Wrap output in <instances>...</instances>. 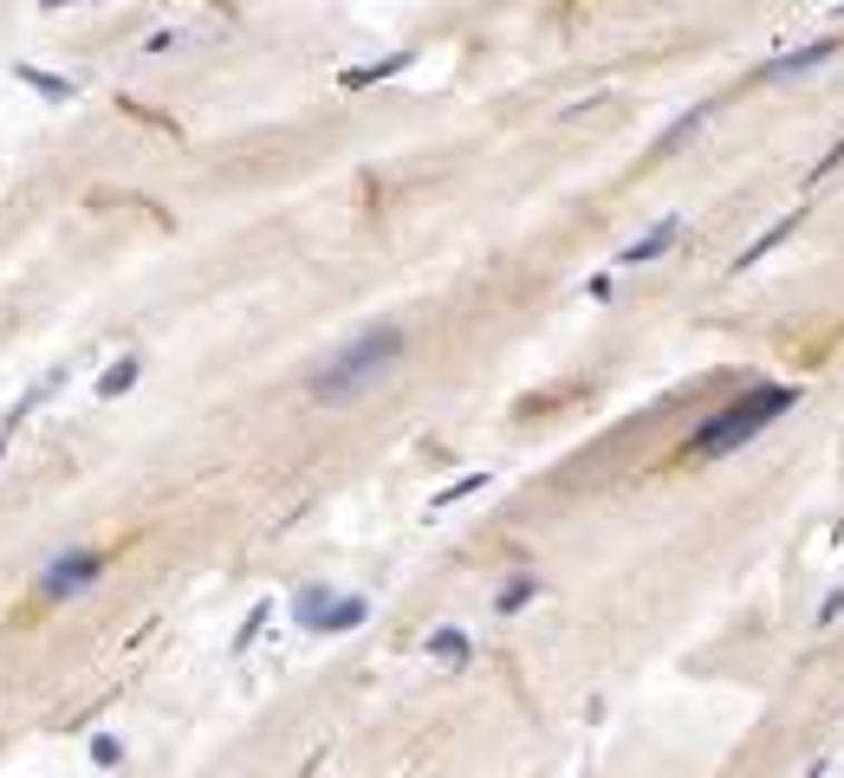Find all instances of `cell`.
I'll return each instance as SVG.
<instances>
[{
  "mask_svg": "<svg viewBox=\"0 0 844 778\" xmlns=\"http://www.w3.org/2000/svg\"><path fill=\"white\" fill-rule=\"evenodd\" d=\"M799 221H806V208H793L786 221H773L767 234H760V240H747V247H740V259H728V273H747V266H760V259H767L773 247H779V240H786V234H793Z\"/></svg>",
  "mask_w": 844,
  "mask_h": 778,
  "instance_id": "6",
  "label": "cell"
},
{
  "mask_svg": "<svg viewBox=\"0 0 844 778\" xmlns=\"http://www.w3.org/2000/svg\"><path fill=\"white\" fill-rule=\"evenodd\" d=\"M533 597H539V571H520V578H513V584L494 597V617H520Z\"/></svg>",
  "mask_w": 844,
  "mask_h": 778,
  "instance_id": "13",
  "label": "cell"
},
{
  "mask_svg": "<svg viewBox=\"0 0 844 778\" xmlns=\"http://www.w3.org/2000/svg\"><path fill=\"white\" fill-rule=\"evenodd\" d=\"M701 124H708V105H695L689 117H676V124H669V130H663V144H656V149H676V144H683V137H695V130H701Z\"/></svg>",
  "mask_w": 844,
  "mask_h": 778,
  "instance_id": "17",
  "label": "cell"
},
{
  "mask_svg": "<svg viewBox=\"0 0 844 778\" xmlns=\"http://www.w3.org/2000/svg\"><path fill=\"white\" fill-rule=\"evenodd\" d=\"M13 78H20V85H27V91H39V98H46V105H66V98H78V85H72V78L46 72V66H27V59H20V66H13Z\"/></svg>",
  "mask_w": 844,
  "mask_h": 778,
  "instance_id": "7",
  "label": "cell"
},
{
  "mask_svg": "<svg viewBox=\"0 0 844 778\" xmlns=\"http://www.w3.org/2000/svg\"><path fill=\"white\" fill-rule=\"evenodd\" d=\"M0 461H7V429H0Z\"/></svg>",
  "mask_w": 844,
  "mask_h": 778,
  "instance_id": "21",
  "label": "cell"
},
{
  "mask_svg": "<svg viewBox=\"0 0 844 778\" xmlns=\"http://www.w3.org/2000/svg\"><path fill=\"white\" fill-rule=\"evenodd\" d=\"M429 656H435V662H449V668H461L468 656H474V642H468V630H435V636H429Z\"/></svg>",
  "mask_w": 844,
  "mask_h": 778,
  "instance_id": "15",
  "label": "cell"
},
{
  "mask_svg": "<svg viewBox=\"0 0 844 778\" xmlns=\"http://www.w3.org/2000/svg\"><path fill=\"white\" fill-rule=\"evenodd\" d=\"M481 486H494V474L488 467H474V474H461V481H449L435 500H429V513H449V506H461V500H474Z\"/></svg>",
  "mask_w": 844,
  "mask_h": 778,
  "instance_id": "12",
  "label": "cell"
},
{
  "mask_svg": "<svg viewBox=\"0 0 844 778\" xmlns=\"http://www.w3.org/2000/svg\"><path fill=\"white\" fill-rule=\"evenodd\" d=\"M799 403V390L793 383H760V390H747V396H734L722 415H708L701 429L689 435V461H715V454H734V447H747L760 429H773L786 408Z\"/></svg>",
  "mask_w": 844,
  "mask_h": 778,
  "instance_id": "2",
  "label": "cell"
},
{
  "mask_svg": "<svg viewBox=\"0 0 844 778\" xmlns=\"http://www.w3.org/2000/svg\"><path fill=\"white\" fill-rule=\"evenodd\" d=\"M676 240H683V215H663V221L644 234V240H630V247L617 254V266H650V259H663Z\"/></svg>",
  "mask_w": 844,
  "mask_h": 778,
  "instance_id": "4",
  "label": "cell"
},
{
  "mask_svg": "<svg viewBox=\"0 0 844 778\" xmlns=\"http://www.w3.org/2000/svg\"><path fill=\"white\" fill-rule=\"evenodd\" d=\"M91 766H98V772H117V766H124V740H117V733H91Z\"/></svg>",
  "mask_w": 844,
  "mask_h": 778,
  "instance_id": "16",
  "label": "cell"
},
{
  "mask_svg": "<svg viewBox=\"0 0 844 778\" xmlns=\"http://www.w3.org/2000/svg\"><path fill=\"white\" fill-rule=\"evenodd\" d=\"M137 376H144V357H137V351H124L111 371L98 376V403H117V396H130V390H137Z\"/></svg>",
  "mask_w": 844,
  "mask_h": 778,
  "instance_id": "8",
  "label": "cell"
},
{
  "mask_svg": "<svg viewBox=\"0 0 844 778\" xmlns=\"http://www.w3.org/2000/svg\"><path fill=\"white\" fill-rule=\"evenodd\" d=\"M838 163H844V144H832V156H818V176H832Z\"/></svg>",
  "mask_w": 844,
  "mask_h": 778,
  "instance_id": "20",
  "label": "cell"
},
{
  "mask_svg": "<svg viewBox=\"0 0 844 778\" xmlns=\"http://www.w3.org/2000/svg\"><path fill=\"white\" fill-rule=\"evenodd\" d=\"M267 623H273V603H267V597H261V603H254V610H247V617H241V630H234L228 656H247V649H254V642H261V630H267Z\"/></svg>",
  "mask_w": 844,
  "mask_h": 778,
  "instance_id": "14",
  "label": "cell"
},
{
  "mask_svg": "<svg viewBox=\"0 0 844 778\" xmlns=\"http://www.w3.org/2000/svg\"><path fill=\"white\" fill-rule=\"evenodd\" d=\"M416 66V52H390V59H377V66H351L345 72V91H364V85H384V78L410 72Z\"/></svg>",
  "mask_w": 844,
  "mask_h": 778,
  "instance_id": "9",
  "label": "cell"
},
{
  "mask_svg": "<svg viewBox=\"0 0 844 778\" xmlns=\"http://www.w3.org/2000/svg\"><path fill=\"white\" fill-rule=\"evenodd\" d=\"M844 46L838 39H818V46H799V52H779L760 66V78H793V72H812V66H825V59H838Z\"/></svg>",
  "mask_w": 844,
  "mask_h": 778,
  "instance_id": "5",
  "label": "cell"
},
{
  "mask_svg": "<svg viewBox=\"0 0 844 778\" xmlns=\"http://www.w3.org/2000/svg\"><path fill=\"white\" fill-rule=\"evenodd\" d=\"M98 578H105V552L72 545V552L46 558V571H39V597H46V603H72V597H85Z\"/></svg>",
  "mask_w": 844,
  "mask_h": 778,
  "instance_id": "3",
  "label": "cell"
},
{
  "mask_svg": "<svg viewBox=\"0 0 844 778\" xmlns=\"http://www.w3.org/2000/svg\"><path fill=\"white\" fill-rule=\"evenodd\" d=\"M838 617H844V591H832V597H825V603H818V630H832Z\"/></svg>",
  "mask_w": 844,
  "mask_h": 778,
  "instance_id": "18",
  "label": "cell"
},
{
  "mask_svg": "<svg viewBox=\"0 0 844 778\" xmlns=\"http://www.w3.org/2000/svg\"><path fill=\"white\" fill-rule=\"evenodd\" d=\"M396 357H403V325H364L351 344H338V351L306 376V396L318 408H345V403H357L364 390H377V383L396 371Z\"/></svg>",
  "mask_w": 844,
  "mask_h": 778,
  "instance_id": "1",
  "label": "cell"
},
{
  "mask_svg": "<svg viewBox=\"0 0 844 778\" xmlns=\"http://www.w3.org/2000/svg\"><path fill=\"white\" fill-rule=\"evenodd\" d=\"M364 617H371V597H338V603L325 610V623H318L312 636H345V630H357Z\"/></svg>",
  "mask_w": 844,
  "mask_h": 778,
  "instance_id": "10",
  "label": "cell"
},
{
  "mask_svg": "<svg viewBox=\"0 0 844 778\" xmlns=\"http://www.w3.org/2000/svg\"><path fill=\"white\" fill-rule=\"evenodd\" d=\"M332 603H338V597H332V584H306V591L293 597V623H300V630H318Z\"/></svg>",
  "mask_w": 844,
  "mask_h": 778,
  "instance_id": "11",
  "label": "cell"
},
{
  "mask_svg": "<svg viewBox=\"0 0 844 778\" xmlns=\"http://www.w3.org/2000/svg\"><path fill=\"white\" fill-rule=\"evenodd\" d=\"M585 298L605 305V298H611V273H591V279H585Z\"/></svg>",
  "mask_w": 844,
  "mask_h": 778,
  "instance_id": "19",
  "label": "cell"
}]
</instances>
